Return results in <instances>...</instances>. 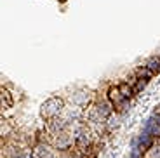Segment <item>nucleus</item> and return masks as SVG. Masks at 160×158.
I'll use <instances>...</instances> for the list:
<instances>
[{
  "mask_svg": "<svg viewBox=\"0 0 160 158\" xmlns=\"http://www.w3.org/2000/svg\"><path fill=\"white\" fill-rule=\"evenodd\" d=\"M143 134H153V136H158L160 134V123L157 118H152L146 122V125H144V131Z\"/></svg>",
  "mask_w": 160,
  "mask_h": 158,
  "instance_id": "1",
  "label": "nucleus"
},
{
  "mask_svg": "<svg viewBox=\"0 0 160 158\" xmlns=\"http://www.w3.org/2000/svg\"><path fill=\"white\" fill-rule=\"evenodd\" d=\"M118 91H120V94H122V97H131L132 96V89L131 87H127V83H122V85H120L118 87Z\"/></svg>",
  "mask_w": 160,
  "mask_h": 158,
  "instance_id": "3",
  "label": "nucleus"
},
{
  "mask_svg": "<svg viewBox=\"0 0 160 158\" xmlns=\"http://www.w3.org/2000/svg\"><path fill=\"white\" fill-rule=\"evenodd\" d=\"M148 70L152 71V73H158L160 71V59L158 57H153L152 61L148 63Z\"/></svg>",
  "mask_w": 160,
  "mask_h": 158,
  "instance_id": "2",
  "label": "nucleus"
},
{
  "mask_svg": "<svg viewBox=\"0 0 160 158\" xmlns=\"http://www.w3.org/2000/svg\"><path fill=\"white\" fill-rule=\"evenodd\" d=\"M19 158H32L30 155H23V156H19Z\"/></svg>",
  "mask_w": 160,
  "mask_h": 158,
  "instance_id": "5",
  "label": "nucleus"
},
{
  "mask_svg": "<svg viewBox=\"0 0 160 158\" xmlns=\"http://www.w3.org/2000/svg\"><path fill=\"white\" fill-rule=\"evenodd\" d=\"M146 83H148V80H146V78H141L139 82H138V85H136V89H134V91H136V92L143 91V89L146 87Z\"/></svg>",
  "mask_w": 160,
  "mask_h": 158,
  "instance_id": "4",
  "label": "nucleus"
}]
</instances>
